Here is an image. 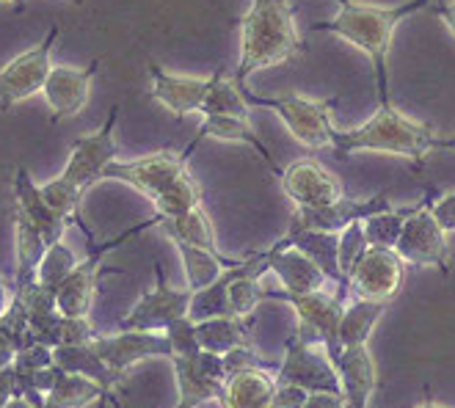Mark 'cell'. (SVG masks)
<instances>
[{
    "instance_id": "cell-1",
    "label": "cell",
    "mask_w": 455,
    "mask_h": 408,
    "mask_svg": "<svg viewBox=\"0 0 455 408\" xmlns=\"http://www.w3.org/2000/svg\"><path fill=\"white\" fill-rule=\"evenodd\" d=\"M431 6V0H403L397 6H379V4H347L339 9V14L329 22H315L312 31H329L345 42H351L362 52H367V59L376 69V86H379V102L381 108L395 105L389 94V47L395 28L419 9Z\"/></svg>"
},
{
    "instance_id": "cell-2",
    "label": "cell",
    "mask_w": 455,
    "mask_h": 408,
    "mask_svg": "<svg viewBox=\"0 0 455 408\" xmlns=\"http://www.w3.org/2000/svg\"><path fill=\"white\" fill-rule=\"evenodd\" d=\"M116 119H119V105H114L108 116H105V124L92 132V135H80V139L72 144L69 160L64 172L50 180L42 188V196L50 202V207L61 212L69 224H77L80 232L89 237H94V232L86 227L84 215H80V204H84V196L92 185H97L102 180V172L108 166L111 160H116V139H114V130H116Z\"/></svg>"
},
{
    "instance_id": "cell-3",
    "label": "cell",
    "mask_w": 455,
    "mask_h": 408,
    "mask_svg": "<svg viewBox=\"0 0 455 408\" xmlns=\"http://www.w3.org/2000/svg\"><path fill=\"white\" fill-rule=\"evenodd\" d=\"M331 147L337 157H347L356 152H381V155H397L411 160L417 169H422V160L434 149H455L452 135H439L434 127L419 124L409 119L397 105L381 108L372 119H367L356 130H334Z\"/></svg>"
},
{
    "instance_id": "cell-4",
    "label": "cell",
    "mask_w": 455,
    "mask_h": 408,
    "mask_svg": "<svg viewBox=\"0 0 455 408\" xmlns=\"http://www.w3.org/2000/svg\"><path fill=\"white\" fill-rule=\"evenodd\" d=\"M301 36L287 0H251L240 20V61L232 80L246 92V80L265 67H276L299 56Z\"/></svg>"
},
{
    "instance_id": "cell-5",
    "label": "cell",
    "mask_w": 455,
    "mask_h": 408,
    "mask_svg": "<svg viewBox=\"0 0 455 408\" xmlns=\"http://www.w3.org/2000/svg\"><path fill=\"white\" fill-rule=\"evenodd\" d=\"M149 77H152V97L172 111L174 116L188 114H229V116H246L249 119V102L232 75H224V69H216L210 77H185L172 75L160 64L147 61Z\"/></svg>"
},
{
    "instance_id": "cell-6",
    "label": "cell",
    "mask_w": 455,
    "mask_h": 408,
    "mask_svg": "<svg viewBox=\"0 0 455 408\" xmlns=\"http://www.w3.org/2000/svg\"><path fill=\"white\" fill-rule=\"evenodd\" d=\"M246 102L254 108H271L276 111L284 122V127L290 130V135L299 144L309 147V149H323L331 147V135H334V105L337 100H309L301 94H279V97H259L254 92H243Z\"/></svg>"
},
{
    "instance_id": "cell-7",
    "label": "cell",
    "mask_w": 455,
    "mask_h": 408,
    "mask_svg": "<svg viewBox=\"0 0 455 408\" xmlns=\"http://www.w3.org/2000/svg\"><path fill=\"white\" fill-rule=\"evenodd\" d=\"M265 301H284L296 309L299 315V334L309 342L323 345L329 359L339 362L342 356V342H339V323H342V312H345V301L334 292L326 290H315V292H267L265 290Z\"/></svg>"
},
{
    "instance_id": "cell-8",
    "label": "cell",
    "mask_w": 455,
    "mask_h": 408,
    "mask_svg": "<svg viewBox=\"0 0 455 408\" xmlns=\"http://www.w3.org/2000/svg\"><path fill=\"white\" fill-rule=\"evenodd\" d=\"M157 215H152L149 221L144 224H136L130 227L127 232H122L119 237L108 240V243H97L94 237H89V254L86 260H77V265L72 268V274L64 279V284L59 287L56 292V307L61 315L67 317H89L92 307H94V295H97V284L102 279V274H111V270L102 268V257L108 254L111 249L122 246V243H127L132 235H139L149 227H157Z\"/></svg>"
},
{
    "instance_id": "cell-9",
    "label": "cell",
    "mask_w": 455,
    "mask_h": 408,
    "mask_svg": "<svg viewBox=\"0 0 455 408\" xmlns=\"http://www.w3.org/2000/svg\"><path fill=\"white\" fill-rule=\"evenodd\" d=\"M61 36L59 22L50 25L47 36L28 47L12 61L0 67V111H12V108L22 100H28L44 89V80L52 69V47H56Z\"/></svg>"
},
{
    "instance_id": "cell-10",
    "label": "cell",
    "mask_w": 455,
    "mask_h": 408,
    "mask_svg": "<svg viewBox=\"0 0 455 408\" xmlns=\"http://www.w3.org/2000/svg\"><path fill=\"white\" fill-rule=\"evenodd\" d=\"M434 190H427L422 202H417V210L406 219L400 237L395 243V252L406 265L419 268H439L442 274H450V249H447V232L434 219Z\"/></svg>"
},
{
    "instance_id": "cell-11",
    "label": "cell",
    "mask_w": 455,
    "mask_h": 408,
    "mask_svg": "<svg viewBox=\"0 0 455 408\" xmlns=\"http://www.w3.org/2000/svg\"><path fill=\"white\" fill-rule=\"evenodd\" d=\"M279 384H296L307 392H334L342 395L339 372L323 345L304 340L299 332H292L284 342V359L276 370Z\"/></svg>"
},
{
    "instance_id": "cell-12",
    "label": "cell",
    "mask_w": 455,
    "mask_h": 408,
    "mask_svg": "<svg viewBox=\"0 0 455 408\" xmlns=\"http://www.w3.org/2000/svg\"><path fill=\"white\" fill-rule=\"evenodd\" d=\"M196 149L188 144L185 152L160 149L136 160H111L102 172V180H119L130 188H136L149 202H155L164 190L188 169V157Z\"/></svg>"
},
{
    "instance_id": "cell-13",
    "label": "cell",
    "mask_w": 455,
    "mask_h": 408,
    "mask_svg": "<svg viewBox=\"0 0 455 408\" xmlns=\"http://www.w3.org/2000/svg\"><path fill=\"white\" fill-rule=\"evenodd\" d=\"M194 290H177L169 284L164 265L155 262V287L147 290L136 307H132L122 320V332H166L169 325L180 317H188Z\"/></svg>"
},
{
    "instance_id": "cell-14",
    "label": "cell",
    "mask_w": 455,
    "mask_h": 408,
    "mask_svg": "<svg viewBox=\"0 0 455 408\" xmlns=\"http://www.w3.org/2000/svg\"><path fill=\"white\" fill-rule=\"evenodd\" d=\"M174 375H177V392L180 400L174 408H196L202 403L224 397L227 370L224 356L210 350H199L194 356H172Z\"/></svg>"
},
{
    "instance_id": "cell-15",
    "label": "cell",
    "mask_w": 455,
    "mask_h": 408,
    "mask_svg": "<svg viewBox=\"0 0 455 408\" xmlns=\"http://www.w3.org/2000/svg\"><path fill=\"white\" fill-rule=\"evenodd\" d=\"M403 260L395 249L367 246L354 262L351 274V298H367V301H392L403 284Z\"/></svg>"
},
{
    "instance_id": "cell-16",
    "label": "cell",
    "mask_w": 455,
    "mask_h": 408,
    "mask_svg": "<svg viewBox=\"0 0 455 408\" xmlns=\"http://www.w3.org/2000/svg\"><path fill=\"white\" fill-rule=\"evenodd\" d=\"M392 207L389 190H381V194L370 196V199H351L342 196L326 207H296L290 219V229L296 232H334L339 235L347 224L354 221H364L370 215L384 212Z\"/></svg>"
},
{
    "instance_id": "cell-17",
    "label": "cell",
    "mask_w": 455,
    "mask_h": 408,
    "mask_svg": "<svg viewBox=\"0 0 455 408\" xmlns=\"http://www.w3.org/2000/svg\"><path fill=\"white\" fill-rule=\"evenodd\" d=\"M94 350L102 356L114 372L124 375L132 364L144 359H172L174 350L166 332H116V334H97L92 340Z\"/></svg>"
},
{
    "instance_id": "cell-18",
    "label": "cell",
    "mask_w": 455,
    "mask_h": 408,
    "mask_svg": "<svg viewBox=\"0 0 455 408\" xmlns=\"http://www.w3.org/2000/svg\"><path fill=\"white\" fill-rule=\"evenodd\" d=\"M287 199L296 207H326L345 196L342 182L312 157L292 160L279 174Z\"/></svg>"
},
{
    "instance_id": "cell-19",
    "label": "cell",
    "mask_w": 455,
    "mask_h": 408,
    "mask_svg": "<svg viewBox=\"0 0 455 408\" xmlns=\"http://www.w3.org/2000/svg\"><path fill=\"white\" fill-rule=\"evenodd\" d=\"M100 69V59H94L92 64H86L84 69L75 67H52L47 80H44V100L52 114V124H59L75 114L84 111V105L89 102V89L92 80Z\"/></svg>"
},
{
    "instance_id": "cell-20",
    "label": "cell",
    "mask_w": 455,
    "mask_h": 408,
    "mask_svg": "<svg viewBox=\"0 0 455 408\" xmlns=\"http://www.w3.org/2000/svg\"><path fill=\"white\" fill-rule=\"evenodd\" d=\"M52 362H56L61 370L67 372H80L102 387L105 392V403L114 405V408H122L119 403V389H122V380L124 375L114 372L108 364L102 362V356L94 350L92 342H84V345H59L52 348Z\"/></svg>"
},
{
    "instance_id": "cell-21",
    "label": "cell",
    "mask_w": 455,
    "mask_h": 408,
    "mask_svg": "<svg viewBox=\"0 0 455 408\" xmlns=\"http://www.w3.org/2000/svg\"><path fill=\"white\" fill-rule=\"evenodd\" d=\"M337 372H339L345 408H367L372 392H376V384H379V372H376V362H372L370 348L367 345L342 348Z\"/></svg>"
},
{
    "instance_id": "cell-22",
    "label": "cell",
    "mask_w": 455,
    "mask_h": 408,
    "mask_svg": "<svg viewBox=\"0 0 455 408\" xmlns=\"http://www.w3.org/2000/svg\"><path fill=\"white\" fill-rule=\"evenodd\" d=\"M274 257H271V274L279 276L282 290L287 292H315L323 290L329 276L320 270L304 252L290 246V237H279L274 243Z\"/></svg>"
},
{
    "instance_id": "cell-23",
    "label": "cell",
    "mask_w": 455,
    "mask_h": 408,
    "mask_svg": "<svg viewBox=\"0 0 455 408\" xmlns=\"http://www.w3.org/2000/svg\"><path fill=\"white\" fill-rule=\"evenodd\" d=\"M14 204L25 215H28L31 224L42 232L47 246L64 240V232H67L69 221L64 219L61 212H56V210L50 207V202L42 196V188L31 180V174H28V169H25V166H20L17 174H14Z\"/></svg>"
},
{
    "instance_id": "cell-24",
    "label": "cell",
    "mask_w": 455,
    "mask_h": 408,
    "mask_svg": "<svg viewBox=\"0 0 455 408\" xmlns=\"http://www.w3.org/2000/svg\"><path fill=\"white\" fill-rule=\"evenodd\" d=\"M12 221H14V284L12 290H22L36 282V270L47 252V243L42 232L31 224L28 215L17 204L12 210Z\"/></svg>"
},
{
    "instance_id": "cell-25",
    "label": "cell",
    "mask_w": 455,
    "mask_h": 408,
    "mask_svg": "<svg viewBox=\"0 0 455 408\" xmlns=\"http://www.w3.org/2000/svg\"><path fill=\"white\" fill-rule=\"evenodd\" d=\"M290 246H296L299 252H304L323 274L329 276V282L337 284V295L342 301L351 298V284L345 282L342 270H339V235L334 232H296L287 229Z\"/></svg>"
},
{
    "instance_id": "cell-26",
    "label": "cell",
    "mask_w": 455,
    "mask_h": 408,
    "mask_svg": "<svg viewBox=\"0 0 455 408\" xmlns=\"http://www.w3.org/2000/svg\"><path fill=\"white\" fill-rule=\"evenodd\" d=\"M276 375L271 370H240L227 378L221 408H274Z\"/></svg>"
},
{
    "instance_id": "cell-27",
    "label": "cell",
    "mask_w": 455,
    "mask_h": 408,
    "mask_svg": "<svg viewBox=\"0 0 455 408\" xmlns=\"http://www.w3.org/2000/svg\"><path fill=\"white\" fill-rule=\"evenodd\" d=\"M204 139L243 141V144H249V147L267 163V169H271L274 174H282L279 166H276V160H274V155L265 149V144L259 141V135L254 132V127H251V122H249L246 116H229V114H212V116H204L202 127H199L196 135H194L191 147H199Z\"/></svg>"
},
{
    "instance_id": "cell-28",
    "label": "cell",
    "mask_w": 455,
    "mask_h": 408,
    "mask_svg": "<svg viewBox=\"0 0 455 408\" xmlns=\"http://www.w3.org/2000/svg\"><path fill=\"white\" fill-rule=\"evenodd\" d=\"M196 337L202 350L229 353L232 348L251 345V317H207L196 323Z\"/></svg>"
},
{
    "instance_id": "cell-29",
    "label": "cell",
    "mask_w": 455,
    "mask_h": 408,
    "mask_svg": "<svg viewBox=\"0 0 455 408\" xmlns=\"http://www.w3.org/2000/svg\"><path fill=\"white\" fill-rule=\"evenodd\" d=\"M92 403H97L100 408H108V403H105V392L97 380L80 375V372L59 370V378L47 395L44 408H86Z\"/></svg>"
},
{
    "instance_id": "cell-30",
    "label": "cell",
    "mask_w": 455,
    "mask_h": 408,
    "mask_svg": "<svg viewBox=\"0 0 455 408\" xmlns=\"http://www.w3.org/2000/svg\"><path fill=\"white\" fill-rule=\"evenodd\" d=\"M389 309V301H367V298H351L342 312L339 323V342L342 348L367 345L372 329L379 325L384 312Z\"/></svg>"
},
{
    "instance_id": "cell-31",
    "label": "cell",
    "mask_w": 455,
    "mask_h": 408,
    "mask_svg": "<svg viewBox=\"0 0 455 408\" xmlns=\"http://www.w3.org/2000/svg\"><path fill=\"white\" fill-rule=\"evenodd\" d=\"M157 219H160V215H157ZM157 227L172 237V243H191V246H199V249L219 254L216 229H212L202 204L188 210V212H182V215H174V219H160Z\"/></svg>"
},
{
    "instance_id": "cell-32",
    "label": "cell",
    "mask_w": 455,
    "mask_h": 408,
    "mask_svg": "<svg viewBox=\"0 0 455 408\" xmlns=\"http://www.w3.org/2000/svg\"><path fill=\"white\" fill-rule=\"evenodd\" d=\"M180 257H182V268H185V282H188V290H204L207 284L216 282L229 265H235L237 260L224 257L221 252H207L199 246H191V243H174Z\"/></svg>"
},
{
    "instance_id": "cell-33",
    "label": "cell",
    "mask_w": 455,
    "mask_h": 408,
    "mask_svg": "<svg viewBox=\"0 0 455 408\" xmlns=\"http://www.w3.org/2000/svg\"><path fill=\"white\" fill-rule=\"evenodd\" d=\"M152 204L160 219H174V215H182L202 204V185L188 169H185Z\"/></svg>"
},
{
    "instance_id": "cell-34",
    "label": "cell",
    "mask_w": 455,
    "mask_h": 408,
    "mask_svg": "<svg viewBox=\"0 0 455 408\" xmlns=\"http://www.w3.org/2000/svg\"><path fill=\"white\" fill-rule=\"evenodd\" d=\"M417 210L414 207H403V210H384V212H376L370 215V219L362 221L364 227V237H367V246H384V249H395V243L400 237V229H403L406 219Z\"/></svg>"
},
{
    "instance_id": "cell-35",
    "label": "cell",
    "mask_w": 455,
    "mask_h": 408,
    "mask_svg": "<svg viewBox=\"0 0 455 408\" xmlns=\"http://www.w3.org/2000/svg\"><path fill=\"white\" fill-rule=\"evenodd\" d=\"M77 265V257L75 252L67 246L64 240L52 243V246H47L42 262H39V270H36V279L39 284H44L47 290L59 292V287L64 284V279L72 274V268Z\"/></svg>"
},
{
    "instance_id": "cell-36",
    "label": "cell",
    "mask_w": 455,
    "mask_h": 408,
    "mask_svg": "<svg viewBox=\"0 0 455 408\" xmlns=\"http://www.w3.org/2000/svg\"><path fill=\"white\" fill-rule=\"evenodd\" d=\"M367 249V237H364V227L362 221H354V224H347L342 232H339V270H342V276L345 282L351 284V279H347V274H351V268L354 262L359 260V254Z\"/></svg>"
},
{
    "instance_id": "cell-37",
    "label": "cell",
    "mask_w": 455,
    "mask_h": 408,
    "mask_svg": "<svg viewBox=\"0 0 455 408\" xmlns=\"http://www.w3.org/2000/svg\"><path fill=\"white\" fill-rule=\"evenodd\" d=\"M166 337L172 342V350L174 356H194V353L202 350L199 345V337H196V323L191 317H180L174 320L169 329H166Z\"/></svg>"
},
{
    "instance_id": "cell-38",
    "label": "cell",
    "mask_w": 455,
    "mask_h": 408,
    "mask_svg": "<svg viewBox=\"0 0 455 408\" xmlns=\"http://www.w3.org/2000/svg\"><path fill=\"white\" fill-rule=\"evenodd\" d=\"M309 392L296 387V384H279L276 380V395H274V408H304Z\"/></svg>"
},
{
    "instance_id": "cell-39",
    "label": "cell",
    "mask_w": 455,
    "mask_h": 408,
    "mask_svg": "<svg viewBox=\"0 0 455 408\" xmlns=\"http://www.w3.org/2000/svg\"><path fill=\"white\" fill-rule=\"evenodd\" d=\"M431 210H434V219L439 221V227L444 232H455V190H450V194L431 202Z\"/></svg>"
},
{
    "instance_id": "cell-40",
    "label": "cell",
    "mask_w": 455,
    "mask_h": 408,
    "mask_svg": "<svg viewBox=\"0 0 455 408\" xmlns=\"http://www.w3.org/2000/svg\"><path fill=\"white\" fill-rule=\"evenodd\" d=\"M431 9L444 25H447V31L455 36V0H431Z\"/></svg>"
},
{
    "instance_id": "cell-41",
    "label": "cell",
    "mask_w": 455,
    "mask_h": 408,
    "mask_svg": "<svg viewBox=\"0 0 455 408\" xmlns=\"http://www.w3.org/2000/svg\"><path fill=\"white\" fill-rule=\"evenodd\" d=\"M304 408H345V400L334 392H309Z\"/></svg>"
},
{
    "instance_id": "cell-42",
    "label": "cell",
    "mask_w": 455,
    "mask_h": 408,
    "mask_svg": "<svg viewBox=\"0 0 455 408\" xmlns=\"http://www.w3.org/2000/svg\"><path fill=\"white\" fill-rule=\"evenodd\" d=\"M14 392H17L14 367H4V370H0V408L9 405V400L14 397Z\"/></svg>"
},
{
    "instance_id": "cell-43",
    "label": "cell",
    "mask_w": 455,
    "mask_h": 408,
    "mask_svg": "<svg viewBox=\"0 0 455 408\" xmlns=\"http://www.w3.org/2000/svg\"><path fill=\"white\" fill-rule=\"evenodd\" d=\"M9 301H12V287H9V284L4 282V276H0V315L6 312Z\"/></svg>"
},
{
    "instance_id": "cell-44",
    "label": "cell",
    "mask_w": 455,
    "mask_h": 408,
    "mask_svg": "<svg viewBox=\"0 0 455 408\" xmlns=\"http://www.w3.org/2000/svg\"><path fill=\"white\" fill-rule=\"evenodd\" d=\"M6 408H34V405H31L28 400H25V397H17V395H14V397L9 400V405H6Z\"/></svg>"
},
{
    "instance_id": "cell-45",
    "label": "cell",
    "mask_w": 455,
    "mask_h": 408,
    "mask_svg": "<svg viewBox=\"0 0 455 408\" xmlns=\"http://www.w3.org/2000/svg\"><path fill=\"white\" fill-rule=\"evenodd\" d=\"M417 408H447V405H442V403H436L434 397H425Z\"/></svg>"
},
{
    "instance_id": "cell-46",
    "label": "cell",
    "mask_w": 455,
    "mask_h": 408,
    "mask_svg": "<svg viewBox=\"0 0 455 408\" xmlns=\"http://www.w3.org/2000/svg\"><path fill=\"white\" fill-rule=\"evenodd\" d=\"M9 4L14 6V12H17V14H22V12H25V0H9Z\"/></svg>"
},
{
    "instance_id": "cell-47",
    "label": "cell",
    "mask_w": 455,
    "mask_h": 408,
    "mask_svg": "<svg viewBox=\"0 0 455 408\" xmlns=\"http://www.w3.org/2000/svg\"><path fill=\"white\" fill-rule=\"evenodd\" d=\"M347 4H351V0H337V6L342 9V6H347Z\"/></svg>"
},
{
    "instance_id": "cell-48",
    "label": "cell",
    "mask_w": 455,
    "mask_h": 408,
    "mask_svg": "<svg viewBox=\"0 0 455 408\" xmlns=\"http://www.w3.org/2000/svg\"><path fill=\"white\" fill-rule=\"evenodd\" d=\"M69 4H72V6H80V4H84V0H69Z\"/></svg>"
}]
</instances>
